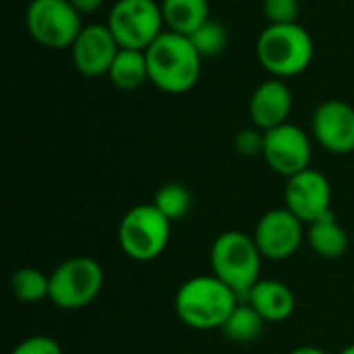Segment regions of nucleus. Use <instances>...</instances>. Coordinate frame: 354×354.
I'll use <instances>...</instances> for the list:
<instances>
[{
    "label": "nucleus",
    "mask_w": 354,
    "mask_h": 354,
    "mask_svg": "<svg viewBox=\"0 0 354 354\" xmlns=\"http://www.w3.org/2000/svg\"><path fill=\"white\" fill-rule=\"evenodd\" d=\"M266 319L249 305V303H239L226 324L222 326V334L239 344L255 342L261 332H263Z\"/></svg>",
    "instance_id": "6ab92c4d"
},
{
    "label": "nucleus",
    "mask_w": 354,
    "mask_h": 354,
    "mask_svg": "<svg viewBox=\"0 0 354 354\" xmlns=\"http://www.w3.org/2000/svg\"><path fill=\"white\" fill-rule=\"evenodd\" d=\"M247 303L272 324L286 322L297 307L295 292L280 280H259L247 295Z\"/></svg>",
    "instance_id": "2eb2a0df"
},
{
    "label": "nucleus",
    "mask_w": 354,
    "mask_h": 354,
    "mask_svg": "<svg viewBox=\"0 0 354 354\" xmlns=\"http://www.w3.org/2000/svg\"><path fill=\"white\" fill-rule=\"evenodd\" d=\"M290 354H328L324 353L322 348H317V346H299V348H295Z\"/></svg>",
    "instance_id": "bb28decb"
},
{
    "label": "nucleus",
    "mask_w": 354,
    "mask_h": 354,
    "mask_svg": "<svg viewBox=\"0 0 354 354\" xmlns=\"http://www.w3.org/2000/svg\"><path fill=\"white\" fill-rule=\"evenodd\" d=\"M106 25L120 48L143 52L166 31L162 6L156 0H116Z\"/></svg>",
    "instance_id": "0eeeda50"
},
{
    "label": "nucleus",
    "mask_w": 354,
    "mask_h": 354,
    "mask_svg": "<svg viewBox=\"0 0 354 354\" xmlns=\"http://www.w3.org/2000/svg\"><path fill=\"white\" fill-rule=\"evenodd\" d=\"M317 143L332 153L354 151V108L342 100L324 102L311 120Z\"/></svg>",
    "instance_id": "ddd939ff"
},
{
    "label": "nucleus",
    "mask_w": 354,
    "mask_h": 354,
    "mask_svg": "<svg viewBox=\"0 0 354 354\" xmlns=\"http://www.w3.org/2000/svg\"><path fill=\"white\" fill-rule=\"evenodd\" d=\"M286 207L305 224H311L332 212V185L319 170L307 168L286 178Z\"/></svg>",
    "instance_id": "9b49d317"
},
{
    "label": "nucleus",
    "mask_w": 354,
    "mask_h": 354,
    "mask_svg": "<svg viewBox=\"0 0 354 354\" xmlns=\"http://www.w3.org/2000/svg\"><path fill=\"white\" fill-rule=\"evenodd\" d=\"M153 205L170 220H180L189 214L191 205H193V199H191V193L185 185L180 183H168L164 187L158 189L156 197H153Z\"/></svg>",
    "instance_id": "412c9836"
},
{
    "label": "nucleus",
    "mask_w": 354,
    "mask_h": 354,
    "mask_svg": "<svg viewBox=\"0 0 354 354\" xmlns=\"http://www.w3.org/2000/svg\"><path fill=\"white\" fill-rule=\"evenodd\" d=\"M120 46L116 44L108 25H85L77 35L71 54L73 64L83 77H102L110 73V66L118 54Z\"/></svg>",
    "instance_id": "f8f14e48"
},
{
    "label": "nucleus",
    "mask_w": 354,
    "mask_h": 354,
    "mask_svg": "<svg viewBox=\"0 0 354 354\" xmlns=\"http://www.w3.org/2000/svg\"><path fill=\"white\" fill-rule=\"evenodd\" d=\"M257 58L276 79L301 75L315 56L311 33L301 23L270 25L257 37Z\"/></svg>",
    "instance_id": "20e7f679"
},
{
    "label": "nucleus",
    "mask_w": 354,
    "mask_h": 354,
    "mask_svg": "<svg viewBox=\"0 0 354 354\" xmlns=\"http://www.w3.org/2000/svg\"><path fill=\"white\" fill-rule=\"evenodd\" d=\"M104 288V268L87 255L62 261L50 274V301L64 311H79L91 305Z\"/></svg>",
    "instance_id": "423d86ee"
},
{
    "label": "nucleus",
    "mask_w": 354,
    "mask_h": 354,
    "mask_svg": "<svg viewBox=\"0 0 354 354\" xmlns=\"http://www.w3.org/2000/svg\"><path fill=\"white\" fill-rule=\"evenodd\" d=\"M160 6L166 29L178 35L189 37L209 21V0H162Z\"/></svg>",
    "instance_id": "f3484780"
},
{
    "label": "nucleus",
    "mask_w": 354,
    "mask_h": 354,
    "mask_svg": "<svg viewBox=\"0 0 354 354\" xmlns=\"http://www.w3.org/2000/svg\"><path fill=\"white\" fill-rule=\"evenodd\" d=\"M307 243L324 259H338L348 249V234L334 212L307 224Z\"/></svg>",
    "instance_id": "dca6fc26"
},
{
    "label": "nucleus",
    "mask_w": 354,
    "mask_h": 354,
    "mask_svg": "<svg viewBox=\"0 0 354 354\" xmlns=\"http://www.w3.org/2000/svg\"><path fill=\"white\" fill-rule=\"evenodd\" d=\"M253 239L263 259L282 261L292 257L307 239L305 222H301L288 207L266 212L253 232Z\"/></svg>",
    "instance_id": "1a4fd4ad"
},
{
    "label": "nucleus",
    "mask_w": 354,
    "mask_h": 354,
    "mask_svg": "<svg viewBox=\"0 0 354 354\" xmlns=\"http://www.w3.org/2000/svg\"><path fill=\"white\" fill-rule=\"evenodd\" d=\"M170 224L153 203L135 205L118 224V245L133 261H153L170 243Z\"/></svg>",
    "instance_id": "39448f33"
},
{
    "label": "nucleus",
    "mask_w": 354,
    "mask_h": 354,
    "mask_svg": "<svg viewBox=\"0 0 354 354\" xmlns=\"http://www.w3.org/2000/svg\"><path fill=\"white\" fill-rule=\"evenodd\" d=\"M149 83L158 89L178 95L191 91L201 77V56L187 35L164 31L147 50Z\"/></svg>",
    "instance_id": "f257e3e1"
},
{
    "label": "nucleus",
    "mask_w": 354,
    "mask_h": 354,
    "mask_svg": "<svg viewBox=\"0 0 354 354\" xmlns=\"http://www.w3.org/2000/svg\"><path fill=\"white\" fill-rule=\"evenodd\" d=\"M292 110V93L282 79H272L261 83L249 102V114L257 129L272 131L288 122Z\"/></svg>",
    "instance_id": "4468645a"
},
{
    "label": "nucleus",
    "mask_w": 354,
    "mask_h": 354,
    "mask_svg": "<svg viewBox=\"0 0 354 354\" xmlns=\"http://www.w3.org/2000/svg\"><path fill=\"white\" fill-rule=\"evenodd\" d=\"M239 297L222 280L212 276H195L180 284L174 297V311L178 319L193 330H222Z\"/></svg>",
    "instance_id": "f03ea898"
},
{
    "label": "nucleus",
    "mask_w": 354,
    "mask_h": 354,
    "mask_svg": "<svg viewBox=\"0 0 354 354\" xmlns=\"http://www.w3.org/2000/svg\"><path fill=\"white\" fill-rule=\"evenodd\" d=\"M10 292L21 303H39L50 297V276L37 268H21L10 276Z\"/></svg>",
    "instance_id": "aec40b11"
},
{
    "label": "nucleus",
    "mask_w": 354,
    "mask_h": 354,
    "mask_svg": "<svg viewBox=\"0 0 354 354\" xmlns=\"http://www.w3.org/2000/svg\"><path fill=\"white\" fill-rule=\"evenodd\" d=\"M263 255L253 236L241 230L222 232L209 251L212 274L236 292L239 299H247L251 288L261 280Z\"/></svg>",
    "instance_id": "7ed1b4c3"
},
{
    "label": "nucleus",
    "mask_w": 354,
    "mask_h": 354,
    "mask_svg": "<svg viewBox=\"0 0 354 354\" xmlns=\"http://www.w3.org/2000/svg\"><path fill=\"white\" fill-rule=\"evenodd\" d=\"M25 27L39 46L64 50L73 48L85 25L71 0H31L25 10Z\"/></svg>",
    "instance_id": "6e6552de"
},
{
    "label": "nucleus",
    "mask_w": 354,
    "mask_h": 354,
    "mask_svg": "<svg viewBox=\"0 0 354 354\" xmlns=\"http://www.w3.org/2000/svg\"><path fill=\"white\" fill-rule=\"evenodd\" d=\"M261 156L266 158L268 166L276 174L290 178L309 168L313 145L303 129L286 122L272 131H266V143Z\"/></svg>",
    "instance_id": "9d476101"
},
{
    "label": "nucleus",
    "mask_w": 354,
    "mask_h": 354,
    "mask_svg": "<svg viewBox=\"0 0 354 354\" xmlns=\"http://www.w3.org/2000/svg\"><path fill=\"white\" fill-rule=\"evenodd\" d=\"M338 354H354V344H351V346H346L344 351H340Z\"/></svg>",
    "instance_id": "cd10ccee"
},
{
    "label": "nucleus",
    "mask_w": 354,
    "mask_h": 354,
    "mask_svg": "<svg viewBox=\"0 0 354 354\" xmlns=\"http://www.w3.org/2000/svg\"><path fill=\"white\" fill-rule=\"evenodd\" d=\"M108 77H110L114 87L124 89V91H133V89L143 87L149 81V68H147L145 52L120 48L112 66H110Z\"/></svg>",
    "instance_id": "a211bd4d"
},
{
    "label": "nucleus",
    "mask_w": 354,
    "mask_h": 354,
    "mask_svg": "<svg viewBox=\"0 0 354 354\" xmlns=\"http://www.w3.org/2000/svg\"><path fill=\"white\" fill-rule=\"evenodd\" d=\"M263 12L270 25L299 23L301 4L299 0H263Z\"/></svg>",
    "instance_id": "5701e85b"
},
{
    "label": "nucleus",
    "mask_w": 354,
    "mask_h": 354,
    "mask_svg": "<svg viewBox=\"0 0 354 354\" xmlns=\"http://www.w3.org/2000/svg\"><path fill=\"white\" fill-rule=\"evenodd\" d=\"M189 39L201 58H212V56H218L224 52V48L228 44V31L222 23L209 19L193 35H189Z\"/></svg>",
    "instance_id": "4be33fe9"
},
{
    "label": "nucleus",
    "mask_w": 354,
    "mask_h": 354,
    "mask_svg": "<svg viewBox=\"0 0 354 354\" xmlns=\"http://www.w3.org/2000/svg\"><path fill=\"white\" fill-rule=\"evenodd\" d=\"M263 143H266V133L257 127L243 129L234 137V147L245 158H253V156L263 153Z\"/></svg>",
    "instance_id": "b1692460"
},
{
    "label": "nucleus",
    "mask_w": 354,
    "mask_h": 354,
    "mask_svg": "<svg viewBox=\"0 0 354 354\" xmlns=\"http://www.w3.org/2000/svg\"><path fill=\"white\" fill-rule=\"evenodd\" d=\"M106 0H71V4L81 12V15H89V12H95Z\"/></svg>",
    "instance_id": "a878e982"
},
{
    "label": "nucleus",
    "mask_w": 354,
    "mask_h": 354,
    "mask_svg": "<svg viewBox=\"0 0 354 354\" xmlns=\"http://www.w3.org/2000/svg\"><path fill=\"white\" fill-rule=\"evenodd\" d=\"M10 354H62L60 344L50 336H29L21 340Z\"/></svg>",
    "instance_id": "393cba45"
}]
</instances>
